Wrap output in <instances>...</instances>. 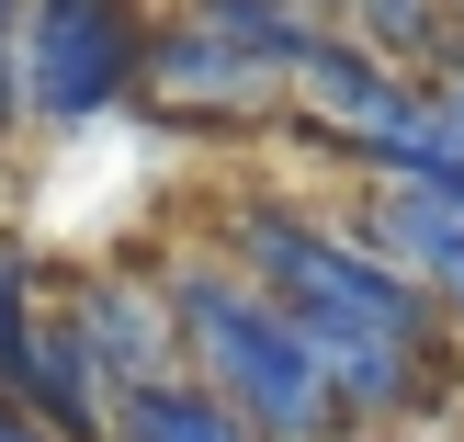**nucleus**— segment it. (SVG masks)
Returning a JSON list of instances; mask_svg holds the SVG:
<instances>
[{"mask_svg":"<svg viewBox=\"0 0 464 442\" xmlns=\"http://www.w3.org/2000/svg\"><path fill=\"white\" fill-rule=\"evenodd\" d=\"M193 23H216L227 45H249V57H272L295 80L306 68V45H329L340 34V0H181Z\"/></svg>","mask_w":464,"mask_h":442,"instance_id":"obj_9","label":"nucleus"},{"mask_svg":"<svg viewBox=\"0 0 464 442\" xmlns=\"http://www.w3.org/2000/svg\"><path fill=\"white\" fill-rule=\"evenodd\" d=\"M12 34H23V0H0V45H12Z\"/></svg>","mask_w":464,"mask_h":442,"instance_id":"obj_14","label":"nucleus"},{"mask_svg":"<svg viewBox=\"0 0 464 442\" xmlns=\"http://www.w3.org/2000/svg\"><path fill=\"white\" fill-rule=\"evenodd\" d=\"M362 442H420V431H362Z\"/></svg>","mask_w":464,"mask_h":442,"instance_id":"obj_15","label":"nucleus"},{"mask_svg":"<svg viewBox=\"0 0 464 442\" xmlns=\"http://www.w3.org/2000/svg\"><path fill=\"white\" fill-rule=\"evenodd\" d=\"M148 12L136 0H23V80H34V125L80 136L113 103H148Z\"/></svg>","mask_w":464,"mask_h":442,"instance_id":"obj_3","label":"nucleus"},{"mask_svg":"<svg viewBox=\"0 0 464 442\" xmlns=\"http://www.w3.org/2000/svg\"><path fill=\"white\" fill-rule=\"evenodd\" d=\"M113 442H261V431H249L204 375H170V386H136V398H125Z\"/></svg>","mask_w":464,"mask_h":442,"instance_id":"obj_10","label":"nucleus"},{"mask_svg":"<svg viewBox=\"0 0 464 442\" xmlns=\"http://www.w3.org/2000/svg\"><path fill=\"white\" fill-rule=\"evenodd\" d=\"M453 12H464V0H453Z\"/></svg>","mask_w":464,"mask_h":442,"instance_id":"obj_16","label":"nucleus"},{"mask_svg":"<svg viewBox=\"0 0 464 442\" xmlns=\"http://www.w3.org/2000/svg\"><path fill=\"white\" fill-rule=\"evenodd\" d=\"M430 91H442V113H453V136H464V68H453V80H430Z\"/></svg>","mask_w":464,"mask_h":442,"instance_id":"obj_13","label":"nucleus"},{"mask_svg":"<svg viewBox=\"0 0 464 442\" xmlns=\"http://www.w3.org/2000/svg\"><path fill=\"white\" fill-rule=\"evenodd\" d=\"M0 442H57V431H45V420H34V408H23V398H12V386H0Z\"/></svg>","mask_w":464,"mask_h":442,"instance_id":"obj_12","label":"nucleus"},{"mask_svg":"<svg viewBox=\"0 0 464 442\" xmlns=\"http://www.w3.org/2000/svg\"><path fill=\"white\" fill-rule=\"evenodd\" d=\"M12 398L34 408L57 442H113V420H125V386H113V363H102V352H91L80 307L45 318V340H34V363L12 375Z\"/></svg>","mask_w":464,"mask_h":442,"instance_id":"obj_7","label":"nucleus"},{"mask_svg":"<svg viewBox=\"0 0 464 442\" xmlns=\"http://www.w3.org/2000/svg\"><path fill=\"white\" fill-rule=\"evenodd\" d=\"M159 284H170V307H181L193 375L216 386L261 442H362L352 398H340L329 363H317V340L295 329V307L227 239H181L170 261H159Z\"/></svg>","mask_w":464,"mask_h":442,"instance_id":"obj_2","label":"nucleus"},{"mask_svg":"<svg viewBox=\"0 0 464 442\" xmlns=\"http://www.w3.org/2000/svg\"><path fill=\"white\" fill-rule=\"evenodd\" d=\"M216 239L295 307V329L317 340V363L362 431H420L430 408L464 398V329L442 318L430 284H408L362 239V216H329L306 193H227Z\"/></svg>","mask_w":464,"mask_h":442,"instance_id":"obj_1","label":"nucleus"},{"mask_svg":"<svg viewBox=\"0 0 464 442\" xmlns=\"http://www.w3.org/2000/svg\"><path fill=\"white\" fill-rule=\"evenodd\" d=\"M80 329H91V352L113 363V386H170V375H193V340H181V307H170V284L159 272H80Z\"/></svg>","mask_w":464,"mask_h":442,"instance_id":"obj_6","label":"nucleus"},{"mask_svg":"<svg viewBox=\"0 0 464 442\" xmlns=\"http://www.w3.org/2000/svg\"><path fill=\"white\" fill-rule=\"evenodd\" d=\"M340 34L374 45L385 68H408V80H453L464 68V12L453 0H340Z\"/></svg>","mask_w":464,"mask_h":442,"instance_id":"obj_8","label":"nucleus"},{"mask_svg":"<svg viewBox=\"0 0 464 442\" xmlns=\"http://www.w3.org/2000/svg\"><path fill=\"white\" fill-rule=\"evenodd\" d=\"M34 340H45V307H34V261H23L12 239H0V386L34 363Z\"/></svg>","mask_w":464,"mask_h":442,"instance_id":"obj_11","label":"nucleus"},{"mask_svg":"<svg viewBox=\"0 0 464 442\" xmlns=\"http://www.w3.org/2000/svg\"><path fill=\"white\" fill-rule=\"evenodd\" d=\"M148 113H170V125H193V136H261V125L295 113V80L272 57H249V45H227L216 23L181 12L170 34L148 45Z\"/></svg>","mask_w":464,"mask_h":442,"instance_id":"obj_4","label":"nucleus"},{"mask_svg":"<svg viewBox=\"0 0 464 442\" xmlns=\"http://www.w3.org/2000/svg\"><path fill=\"white\" fill-rule=\"evenodd\" d=\"M352 216L408 284L442 295V318L464 329V182H442V171H362Z\"/></svg>","mask_w":464,"mask_h":442,"instance_id":"obj_5","label":"nucleus"}]
</instances>
